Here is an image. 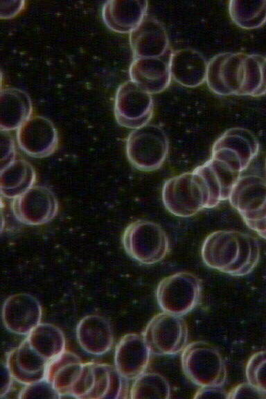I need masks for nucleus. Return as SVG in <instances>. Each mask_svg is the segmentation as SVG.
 I'll use <instances>...</instances> for the list:
<instances>
[{
  "label": "nucleus",
  "instance_id": "nucleus-2",
  "mask_svg": "<svg viewBox=\"0 0 266 399\" xmlns=\"http://www.w3.org/2000/svg\"><path fill=\"white\" fill-rule=\"evenodd\" d=\"M62 330L52 324L38 325L7 358L10 373L18 382L30 384L45 379L49 363L64 351Z\"/></svg>",
  "mask_w": 266,
  "mask_h": 399
},
{
  "label": "nucleus",
  "instance_id": "nucleus-14",
  "mask_svg": "<svg viewBox=\"0 0 266 399\" xmlns=\"http://www.w3.org/2000/svg\"><path fill=\"white\" fill-rule=\"evenodd\" d=\"M19 147L28 155L43 158L53 154L58 145L57 130L53 123L42 116H30L18 129Z\"/></svg>",
  "mask_w": 266,
  "mask_h": 399
},
{
  "label": "nucleus",
  "instance_id": "nucleus-25",
  "mask_svg": "<svg viewBox=\"0 0 266 399\" xmlns=\"http://www.w3.org/2000/svg\"><path fill=\"white\" fill-rule=\"evenodd\" d=\"M229 10L232 20L242 28H256L266 22V1H231Z\"/></svg>",
  "mask_w": 266,
  "mask_h": 399
},
{
  "label": "nucleus",
  "instance_id": "nucleus-8",
  "mask_svg": "<svg viewBox=\"0 0 266 399\" xmlns=\"http://www.w3.org/2000/svg\"><path fill=\"white\" fill-rule=\"evenodd\" d=\"M169 143L164 131L154 125L134 129L126 140V154L136 169L151 172L159 168L168 152Z\"/></svg>",
  "mask_w": 266,
  "mask_h": 399
},
{
  "label": "nucleus",
  "instance_id": "nucleus-19",
  "mask_svg": "<svg viewBox=\"0 0 266 399\" xmlns=\"http://www.w3.org/2000/svg\"><path fill=\"white\" fill-rule=\"evenodd\" d=\"M170 51L159 57L133 59L130 67L131 80L148 93L158 94L168 87L171 80Z\"/></svg>",
  "mask_w": 266,
  "mask_h": 399
},
{
  "label": "nucleus",
  "instance_id": "nucleus-18",
  "mask_svg": "<svg viewBox=\"0 0 266 399\" xmlns=\"http://www.w3.org/2000/svg\"><path fill=\"white\" fill-rule=\"evenodd\" d=\"M202 179L208 193L207 209L229 200L240 173L231 170L220 161L211 159L194 170Z\"/></svg>",
  "mask_w": 266,
  "mask_h": 399
},
{
  "label": "nucleus",
  "instance_id": "nucleus-1",
  "mask_svg": "<svg viewBox=\"0 0 266 399\" xmlns=\"http://www.w3.org/2000/svg\"><path fill=\"white\" fill-rule=\"evenodd\" d=\"M206 81L219 95L259 96L266 94V57L244 53H223L208 63Z\"/></svg>",
  "mask_w": 266,
  "mask_h": 399
},
{
  "label": "nucleus",
  "instance_id": "nucleus-32",
  "mask_svg": "<svg viewBox=\"0 0 266 399\" xmlns=\"http://www.w3.org/2000/svg\"><path fill=\"white\" fill-rule=\"evenodd\" d=\"M265 167H266V161H265Z\"/></svg>",
  "mask_w": 266,
  "mask_h": 399
},
{
  "label": "nucleus",
  "instance_id": "nucleus-24",
  "mask_svg": "<svg viewBox=\"0 0 266 399\" xmlns=\"http://www.w3.org/2000/svg\"><path fill=\"white\" fill-rule=\"evenodd\" d=\"M35 181L33 166L25 159H16L1 170V193L5 197L13 200L30 188Z\"/></svg>",
  "mask_w": 266,
  "mask_h": 399
},
{
  "label": "nucleus",
  "instance_id": "nucleus-4",
  "mask_svg": "<svg viewBox=\"0 0 266 399\" xmlns=\"http://www.w3.org/2000/svg\"><path fill=\"white\" fill-rule=\"evenodd\" d=\"M181 366L184 374L201 387L223 386L227 368L223 357L214 346L203 341L188 344L182 351Z\"/></svg>",
  "mask_w": 266,
  "mask_h": 399
},
{
  "label": "nucleus",
  "instance_id": "nucleus-9",
  "mask_svg": "<svg viewBox=\"0 0 266 399\" xmlns=\"http://www.w3.org/2000/svg\"><path fill=\"white\" fill-rule=\"evenodd\" d=\"M202 289V281L195 274L177 272L159 282L156 290L157 301L163 312L183 316L198 304Z\"/></svg>",
  "mask_w": 266,
  "mask_h": 399
},
{
  "label": "nucleus",
  "instance_id": "nucleus-21",
  "mask_svg": "<svg viewBox=\"0 0 266 399\" xmlns=\"http://www.w3.org/2000/svg\"><path fill=\"white\" fill-rule=\"evenodd\" d=\"M208 64L198 51L185 48L172 53L170 69L171 77L187 87L201 85L206 79Z\"/></svg>",
  "mask_w": 266,
  "mask_h": 399
},
{
  "label": "nucleus",
  "instance_id": "nucleus-11",
  "mask_svg": "<svg viewBox=\"0 0 266 399\" xmlns=\"http://www.w3.org/2000/svg\"><path fill=\"white\" fill-rule=\"evenodd\" d=\"M258 150V141L250 131L234 127L227 130L215 141L211 158L241 173L256 157Z\"/></svg>",
  "mask_w": 266,
  "mask_h": 399
},
{
  "label": "nucleus",
  "instance_id": "nucleus-23",
  "mask_svg": "<svg viewBox=\"0 0 266 399\" xmlns=\"http://www.w3.org/2000/svg\"><path fill=\"white\" fill-rule=\"evenodd\" d=\"M32 103L28 94L17 88H5L0 95V129H18L30 116Z\"/></svg>",
  "mask_w": 266,
  "mask_h": 399
},
{
  "label": "nucleus",
  "instance_id": "nucleus-22",
  "mask_svg": "<svg viewBox=\"0 0 266 399\" xmlns=\"http://www.w3.org/2000/svg\"><path fill=\"white\" fill-rule=\"evenodd\" d=\"M76 333L79 344L89 353L103 355L112 346L113 335L111 326L102 317H85L77 326Z\"/></svg>",
  "mask_w": 266,
  "mask_h": 399
},
{
  "label": "nucleus",
  "instance_id": "nucleus-29",
  "mask_svg": "<svg viewBox=\"0 0 266 399\" xmlns=\"http://www.w3.org/2000/svg\"><path fill=\"white\" fill-rule=\"evenodd\" d=\"M24 1H1V18L10 19L24 8Z\"/></svg>",
  "mask_w": 266,
  "mask_h": 399
},
{
  "label": "nucleus",
  "instance_id": "nucleus-17",
  "mask_svg": "<svg viewBox=\"0 0 266 399\" xmlns=\"http://www.w3.org/2000/svg\"><path fill=\"white\" fill-rule=\"evenodd\" d=\"M150 353L143 335L126 334L116 346V369L124 378L135 380L145 372Z\"/></svg>",
  "mask_w": 266,
  "mask_h": 399
},
{
  "label": "nucleus",
  "instance_id": "nucleus-6",
  "mask_svg": "<svg viewBox=\"0 0 266 399\" xmlns=\"http://www.w3.org/2000/svg\"><path fill=\"white\" fill-rule=\"evenodd\" d=\"M229 200L246 224L266 239V181L249 175L240 177Z\"/></svg>",
  "mask_w": 266,
  "mask_h": 399
},
{
  "label": "nucleus",
  "instance_id": "nucleus-30",
  "mask_svg": "<svg viewBox=\"0 0 266 399\" xmlns=\"http://www.w3.org/2000/svg\"><path fill=\"white\" fill-rule=\"evenodd\" d=\"M257 388L252 384L242 383L228 393V398H254L258 393Z\"/></svg>",
  "mask_w": 266,
  "mask_h": 399
},
{
  "label": "nucleus",
  "instance_id": "nucleus-13",
  "mask_svg": "<svg viewBox=\"0 0 266 399\" xmlns=\"http://www.w3.org/2000/svg\"><path fill=\"white\" fill-rule=\"evenodd\" d=\"M15 218L28 225L50 222L57 215L58 202L53 192L44 186H33L12 202Z\"/></svg>",
  "mask_w": 266,
  "mask_h": 399
},
{
  "label": "nucleus",
  "instance_id": "nucleus-12",
  "mask_svg": "<svg viewBox=\"0 0 266 399\" xmlns=\"http://www.w3.org/2000/svg\"><path fill=\"white\" fill-rule=\"evenodd\" d=\"M153 108L150 94L131 80L118 87L114 115L120 125L137 129L147 125L152 118Z\"/></svg>",
  "mask_w": 266,
  "mask_h": 399
},
{
  "label": "nucleus",
  "instance_id": "nucleus-7",
  "mask_svg": "<svg viewBox=\"0 0 266 399\" xmlns=\"http://www.w3.org/2000/svg\"><path fill=\"white\" fill-rule=\"evenodd\" d=\"M122 240L126 253L146 265L161 260L169 250L166 232L159 224L152 221L139 220L132 222L125 229Z\"/></svg>",
  "mask_w": 266,
  "mask_h": 399
},
{
  "label": "nucleus",
  "instance_id": "nucleus-10",
  "mask_svg": "<svg viewBox=\"0 0 266 399\" xmlns=\"http://www.w3.org/2000/svg\"><path fill=\"white\" fill-rule=\"evenodd\" d=\"M142 335L151 353L171 355L184 349L188 330L181 316L163 311L150 320Z\"/></svg>",
  "mask_w": 266,
  "mask_h": 399
},
{
  "label": "nucleus",
  "instance_id": "nucleus-5",
  "mask_svg": "<svg viewBox=\"0 0 266 399\" xmlns=\"http://www.w3.org/2000/svg\"><path fill=\"white\" fill-rule=\"evenodd\" d=\"M162 200L172 215L187 218L207 209L209 197L200 176L192 171L167 180L162 189Z\"/></svg>",
  "mask_w": 266,
  "mask_h": 399
},
{
  "label": "nucleus",
  "instance_id": "nucleus-3",
  "mask_svg": "<svg viewBox=\"0 0 266 399\" xmlns=\"http://www.w3.org/2000/svg\"><path fill=\"white\" fill-rule=\"evenodd\" d=\"M259 254L256 238L236 230L211 233L201 249L202 260L208 267L235 276L249 274L256 265Z\"/></svg>",
  "mask_w": 266,
  "mask_h": 399
},
{
  "label": "nucleus",
  "instance_id": "nucleus-28",
  "mask_svg": "<svg viewBox=\"0 0 266 399\" xmlns=\"http://www.w3.org/2000/svg\"><path fill=\"white\" fill-rule=\"evenodd\" d=\"M14 141L7 131H1V170L15 159Z\"/></svg>",
  "mask_w": 266,
  "mask_h": 399
},
{
  "label": "nucleus",
  "instance_id": "nucleus-27",
  "mask_svg": "<svg viewBox=\"0 0 266 399\" xmlns=\"http://www.w3.org/2000/svg\"><path fill=\"white\" fill-rule=\"evenodd\" d=\"M19 398H60L52 384L46 379L27 384L20 393Z\"/></svg>",
  "mask_w": 266,
  "mask_h": 399
},
{
  "label": "nucleus",
  "instance_id": "nucleus-26",
  "mask_svg": "<svg viewBox=\"0 0 266 399\" xmlns=\"http://www.w3.org/2000/svg\"><path fill=\"white\" fill-rule=\"evenodd\" d=\"M131 398H163L170 397V387L165 377L155 372H144L134 380Z\"/></svg>",
  "mask_w": 266,
  "mask_h": 399
},
{
  "label": "nucleus",
  "instance_id": "nucleus-16",
  "mask_svg": "<svg viewBox=\"0 0 266 399\" xmlns=\"http://www.w3.org/2000/svg\"><path fill=\"white\" fill-rule=\"evenodd\" d=\"M133 59L159 57L171 50L162 24L151 16H145L141 24L130 33Z\"/></svg>",
  "mask_w": 266,
  "mask_h": 399
},
{
  "label": "nucleus",
  "instance_id": "nucleus-31",
  "mask_svg": "<svg viewBox=\"0 0 266 399\" xmlns=\"http://www.w3.org/2000/svg\"><path fill=\"white\" fill-rule=\"evenodd\" d=\"M194 398H228V393L220 387H201L195 393Z\"/></svg>",
  "mask_w": 266,
  "mask_h": 399
},
{
  "label": "nucleus",
  "instance_id": "nucleus-15",
  "mask_svg": "<svg viewBox=\"0 0 266 399\" xmlns=\"http://www.w3.org/2000/svg\"><path fill=\"white\" fill-rule=\"evenodd\" d=\"M42 309L38 301L27 294H15L5 301L2 319L10 332L26 335L39 325Z\"/></svg>",
  "mask_w": 266,
  "mask_h": 399
},
{
  "label": "nucleus",
  "instance_id": "nucleus-20",
  "mask_svg": "<svg viewBox=\"0 0 266 399\" xmlns=\"http://www.w3.org/2000/svg\"><path fill=\"white\" fill-rule=\"evenodd\" d=\"M147 1H107L102 9L105 24L120 33H131L145 17Z\"/></svg>",
  "mask_w": 266,
  "mask_h": 399
}]
</instances>
